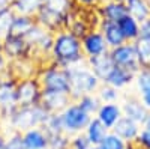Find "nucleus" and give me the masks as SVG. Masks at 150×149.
Segmentation results:
<instances>
[{"label":"nucleus","mask_w":150,"mask_h":149,"mask_svg":"<svg viewBox=\"0 0 150 149\" xmlns=\"http://www.w3.org/2000/svg\"><path fill=\"white\" fill-rule=\"evenodd\" d=\"M83 60H86V57L83 54L81 39L66 29L57 30L54 33L50 62L63 68H71Z\"/></svg>","instance_id":"nucleus-1"},{"label":"nucleus","mask_w":150,"mask_h":149,"mask_svg":"<svg viewBox=\"0 0 150 149\" xmlns=\"http://www.w3.org/2000/svg\"><path fill=\"white\" fill-rule=\"evenodd\" d=\"M74 6L72 0H44L35 18L41 26L56 33L60 29H65L66 18Z\"/></svg>","instance_id":"nucleus-2"},{"label":"nucleus","mask_w":150,"mask_h":149,"mask_svg":"<svg viewBox=\"0 0 150 149\" xmlns=\"http://www.w3.org/2000/svg\"><path fill=\"white\" fill-rule=\"evenodd\" d=\"M68 71H69V81H71L69 96L72 101H77L83 95L95 93L101 86V80L87 66L86 60L68 68Z\"/></svg>","instance_id":"nucleus-3"},{"label":"nucleus","mask_w":150,"mask_h":149,"mask_svg":"<svg viewBox=\"0 0 150 149\" xmlns=\"http://www.w3.org/2000/svg\"><path fill=\"white\" fill-rule=\"evenodd\" d=\"M36 78L39 81L42 91L45 92H62L69 93L71 81H69V71L68 68L59 66L53 62L42 66L36 74Z\"/></svg>","instance_id":"nucleus-4"},{"label":"nucleus","mask_w":150,"mask_h":149,"mask_svg":"<svg viewBox=\"0 0 150 149\" xmlns=\"http://www.w3.org/2000/svg\"><path fill=\"white\" fill-rule=\"evenodd\" d=\"M48 116H50V113L41 104L17 107L14 110V113L9 116L8 123H9L11 130L23 133V131L35 128V127H42Z\"/></svg>","instance_id":"nucleus-5"},{"label":"nucleus","mask_w":150,"mask_h":149,"mask_svg":"<svg viewBox=\"0 0 150 149\" xmlns=\"http://www.w3.org/2000/svg\"><path fill=\"white\" fill-rule=\"evenodd\" d=\"M60 119H62V125H63V133H66L68 135H74L86 130L92 116L87 111H84L77 101H72L60 113Z\"/></svg>","instance_id":"nucleus-6"},{"label":"nucleus","mask_w":150,"mask_h":149,"mask_svg":"<svg viewBox=\"0 0 150 149\" xmlns=\"http://www.w3.org/2000/svg\"><path fill=\"white\" fill-rule=\"evenodd\" d=\"M17 104L18 107H27L35 106L41 103V95L42 88L36 77H27V78H20L17 80Z\"/></svg>","instance_id":"nucleus-7"},{"label":"nucleus","mask_w":150,"mask_h":149,"mask_svg":"<svg viewBox=\"0 0 150 149\" xmlns=\"http://www.w3.org/2000/svg\"><path fill=\"white\" fill-rule=\"evenodd\" d=\"M110 56H111L116 66L125 68V69H128L134 74H137L141 69L134 42H123L122 45H119L116 48H111Z\"/></svg>","instance_id":"nucleus-8"},{"label":"nucleus","mask_w":150,"mask_h":149,"mask_svg":"<svg viewBox=\"0 0 150 149\" xmlns=\"http://www.w3.org/2000/svg\"><path fill=\"white\" fill-rule=\"evenodd\" d=\"M15 88H17V78H14L12 76L0 78V116L6 120L18 107Z\"/></svg>","instance_id":"nucleus-9"},{"label":"nucleus","mask_w":150,"mask_h":149,"mask_svg":"<svg viewBox=\"0 0 150 149\" xmlns=\"http://www.w3.org/2000/svg\"><path fill=\"white\" fill-rule=\"evenodd\" d=\"M2 53L9 62L35 57L33 50L27 44V41L21 38V36H14V35H8L3 39V51Z\"/></svg>","instance_id":"nucleus-10"},{"label":"nucleus","mask_w":150,"mask_h":149,"mask_svg":"<svg viewBox=\"0 0 150 149\" xmlns=\"http://www.w3.org/2000/svg\"><path fill=\"white\" fill-rule=\"evenodd\" d=\"M81 48H83V54H84L86 59L110 51V48H108V45L105 42L104 35L98 27L90 29L81 38Z\"/></svg>","instance_id":"nucleus-11"},{"label":"nucleus","mask_w":150,"mask_h":149,"mask_svg":"<svg viewBox=\"0 0 150 149\" xmlns=\"http://www.w3.org/2000/svg\"><path fill=\"white\" fill-rule=\"evenodd\" d=\"M95 11L99 21L110 23H117L123 15L128 14L125 2H119V0H102Z\"/></svg>","instance_id":"nucleus-12"},{"label":"nucleus","mask_w":150,"mask_h":149,"mask_svg":"<svg viewBox=\"0 0 150 149\" xmlns=\"http://www.w3.org/2000/svg\"><path fill=\"white\" fill-rule=\"evenodd\" d=\"M122 111H123V116H128L129 119L140 123L141 127L146 123L150 115L149 108L141 103V99L138 96H129L125 99V103L122 104Z\"/></svg>","instance_id":"nucleus-13"},{"label":"nucleus","mask_w":150,"mask_h":149,"mask_svg":"<svg viewBox=\"0 0 150 149\" xmlns=\"http://www.w3.org/2000/svg\"><path fill=\"white\" fill-rule=\"evenodd\" d=\"M71 103H72V99H71L69 93L42 91L39 104L48 111V113H62Z\"/></svg>","instance_id":"nucleus-14"},{"label":"nucleus","mask_w":150,"mask_h":149,"mask_svg":"<svg viewBox=\"0 0 150 149\" xmlns=\"http://www.w3.org/2000/svg\"><path fill=\"white\" fill-rule=\"evenodd\" d=\"M86 63L92 69V72L95 76L101 80V83H104V80L108 77V74L112 71L114 68V62H112L110 51L104 53V54H99V56H93V57H87L86 59Z\"/></svg>","instance_id":"nucleus-15"},{"label":"nucleus","mask_w":150,"mask_h":149,"mask_svg":"<svg viewBox=\"0 0 150 149\" xmlns=\"http://www.w3.org/2000/svg\"><path fill=\"white\" fill-rule=\"evenodd\" d=\"M140 130H141L140 123H137L135 120L129 119L128 116H122L116 122V125L111 128L112 133H116L119 137H122L125 142H128V143H134L135 142Z\"/></svg>","instance_id":"nucleus-16"},{"label":"nucleus","mask_w":150,"mask_h":149,"mask_svg":"<svg viewBox=\"0 0 150 149\" xmlns=\"http://www.w3.org/2000/svg\"><path fill=\"white\" fill-rule=\"evenodd\" d=\"M95 116L101 120L108 130H111L116 125V122L123 116L122 106L119 103H102L99 106Z\"/></svg>","instance_id":"nucleus-17"},{"label":"nucleus","mask_w":150,"mask_h":149,"mask_svg":"<svg viewBox=\"0 0 150 149\" xmlns=\"http://www.w3.org/2000/svg\"><path fill=\"white\" fill-rule=\"evenodd\" d=\"M98 29L102 32L104 38H105V42L108 45V48H116L119 45H122L123 42H126L125 36L119 27L117 23H110V21H99L98 24Z\"/></svg>","instance_id":"nucleus-18"},{"label":"nucleus","mask_w":150,"mask_h":149,"mask_svg":"<svg viewBox=\"0 0 150 149\" xmlns=\"http://www.w3.org/2000/svg\"><path fill=\"white\" fill-rule=\"evenodd\" d=\"M21 134L26 149H48V134L41 127L26 130Z\"/></svg>","instance_id":"nucleus-19"},{"label":"nucleus","mask_w":150,"mask_h":149,"mask_svg":"<svg viewBox=\"0 0 150 149\" xmlns=\"http://www.w3.org/2000/svg\"><path fill=\"white\" fill-rule=\"evenodd\" d=\"M134 78H135V74L125 69V68H120V66H114L112 71L108 74V77L104 80V83L112 86V88H116L119 91L128 88L129 84L134 83Z\"/></svg>","instance_id":"nucleus-20"},{"label":"nucleus","mask_w":150,"mask_h":149,"mask_svg":"<svg viewBox=\"0 0 150 149\" xmlns=\"http://www.w3.org/2000/svg\"><path fill=\"white\" fill-rule=\"evenodd\" d=\"M108 131L110 130L96 116H92L90 122L87 123V127H86V130L83 133L86 134L87 140L90 142L92 146H99V145H101V142L104 140V137L108 134Z\"/></svg>","instance_id":"nucleus-21"},{"label":"nucleus","mask_w":150,"mask_h":149,"mask_svg":"<svg viewBox=\"0 0 150 149\" xmlns=\"http://www.w3.org/2000/svg\"><path fill=\"white\" fill-rule=\"evenodd\" d=\"M117 24H119V27L125 36V39H126V42H134L141 36V23H138L129 14L123 15L117 21Z\"/></svg>","instance_id":"nucleus-22"},{"label":"nucleus","mask_w":150,"mask_h":149,"mask_svg":"<svg viewBox=\"0 0 150 149\" xmlns=\"http://www.w3.org/2000/svg\"><path fill=\"white\" fill-rule=\"evenodd\" d=\"M126 11L138 23H143L150 17V0H125Z\"/></svg>","instance_id":"nucleus-23"},{"label":"nucleus","mask_w":150,"mask_h":149,"mask_svg":"<svg viewBox=\"0 0 150 149\" xmlns=\"http://www.w3.org/2000/svg\"><path fill=\"white\" fill-rule=\"evenodd\" d=\"M35 24H36V18L35 17L15 14L14 21H12V26H11V30H9V35L24 38V36L32 30V27L35 26Z\"/></svg>","instance_id":"nucleus-24"},{"label":"nucleus","mask_w":150,"mask_h":149,"mask_svg":"<svg viewBox=\"0 0 150 149\" xmlns=\"http://www.w3.org/2000/svg\"><path fill=\"white\" fill-rule=\"evenodd\" d=\"M44 0H12L11 8L15 14L21 15H32L35 17L36 12L39 11Z\"/></svg>","instance_id":"nucleus-25"},{"label":"nucleus","mask_w":150,"mask_h":149,"mask_svg":"<svg viewBox=\"0 0 150 149\" xmlns=\"http://www.w3.org/2000/svg\"><path fill=\"white\" fill-rule=\"evenodd\" d=\"M137 56L141 68H149L150 69V39L146 36H140L137 41H134Z\"/></svg>","instance_id":"nucleus-26"},{"label":"nucleus","mask_w":150,"mask_h":149,"mask_svg":"<svg viewBox=\"0 0 150 149\" xmlns=\"http://www.w3.org/2000/svg\"><path fill=\"white\" fill-rule=\"evenodd\" d=\"M77 103H78V106H80L84 111H87L90 116H95L96 111H98V108H99V106L102 104L101 99L98 98L96 92H95V93H87V95L80 96V98L77 99Z\"/></svg>","instance_id":"nucleus-27"},{"label":"nucleus","mask_w":150,"mask_h":149,"mask_svg":"<svg viewBox=\"0 0 150 149\" xmlns=\"http://www.w3.org/2000/svg\"><path fill=\"white\" fill-rule=\"evenodd\" d=\"M120 91L112 88V86L107 84V83H101L99 89L96 91L98 98L101 99V103H117L119 98H120Z\"/></svg>","instance_id":"nucleus-28"},{"label":"nucleus","mask_w":150,"mask_h":149,"mask_svg":"<svg viewBox=\"0 0 150 149\" xmlns=\"http://www.w3.org/2000/svg\"><path fill=\"white\" fill-rule=\"evenodd\" d=\"M41 128H42L48 135H54V134L63 133V125H62L60 113H50V116L47 118V120L44 122V125H42Z\"/></svg>","instance_id":"nucleus-29"},{"label":"nucleus","mask_w":150,"mask_h":149,"mask_svg":"<svg viewBox=\"0 0 150 149\" xmlns=\"http://www.w3.org/2000/svg\"><path fill=\"white\" fill-rule=\"evenodd\" d=\"M128 145H129L128 142H125L122 137H119L116 133H112L110 130L99 146L102 149H128Z\"/></svg>","instance_id":"nucleus-30"},{"label":"nucleus","mask_w":150,"mask_h":149,"mask_svg":"<svg viewBox=\"0 0 150 149\" xmlns=\"http://www.w3.org/2000/svg\"><path fill=\"white\" fill-rule=\"evenodd\" d=\"M15 17V12L12 11V8L3 9L0 11V38L5 39L6 36L9 35L11 26H12V21H14Z\"/></svg>","instance_id":"nucleus-31"},{"label":"nucleus","mask_w":150,"mask_h":149,"mask_svg":"<svg viewBox=\"0 0 150 149\" xmlns=\"http://www.w3.org/2000/svg\"><path fill=\"white\" fill-rule=\"evenodd\" d=\"M134 83L137 86V92L143 93L146 91H150V69L149 68H141L138 72L135 74Z\"/></svg>","instance_id":"nucleus-32"},{"label":"nucleus","mask_w":150,"mask_h":149,"mask_svg":"<svg viewBox=\"0 0 150 149\" xmlns=\"http://www.w3.org/2000/svg\"><path fill=\"white\" fill-rule=\"evenodd\" d=\"M48 149H71V135L66 133L48 135Z\"/></svg>","instance_id":"nucleus-33"},{"label":"nucleus","mask_w":150,"mask_h":149,"mask_svg":"<svg viewBox=\"0 0 150 149\" xmlns=\"http://www.w3.org/2000/svg\"><path fill=\"white\" fill-rule=\"evenodd\" d=\"M5 137H6V149H26L23 142V134L20 131L11 130V133Z\"/></svg>","instance_id":"nucleus-34"},{"label":"nucleus","mask_w":150,"mask_h":149,"mask_svg":"<svg viewBox=\"0 0 150 149\" xmlns=\"http://www.w3.org/2000/svg\"><path fill=\"white\" fill-rule=\"evenodd\" d=\"M134 143L137 146H140L141 149H150V128L143 125Z\"/></svg>","instance_id":"nucleus-35"},{"label":"nucleus","mask_w":150,"mask_h":149,"mask_svg":"<svg viewBox=\"0 0 150 149\" xmlns=\"http://www.w3.org/2000/svg\"><path fill=\"white\" fill-rule=\"evenodd\" d=\"M92 145L87 140L84 133H78L71 135V149H89Z\"/></svg>","instance_id":"nucleus-36"},{"label":"nucleus","mask_w":150,"mask_h":149,"mask_svg":"<svg viewBox=\"0 0 150 149\" xmlns=\"http://www.w3.org/2000/svg\"><path fill=\"white\" fill-rule=\"evenodd\" d=\"M72 2L75 6L83 8V9H96L102 0H72Z\"/></svg>","instance_id":"nucleus-37"},{"label":"nucleus","mask_w":150,"mask_h":149,"mask_svg":"<svg viewBox=\"0 0 150 149\" xmlns=\"http://www.w3.org/2000/svg\"><path fill=\"white\" fill-rule=\"evenodd\" d=\"M141 36H146L150 39V17L141 23Z\"/></svg>","instance_id":"nucleus-38"},{"label":"nucleus","mask_w":150,"mask_h":149,"mask_svg":"<svg viewBox=\"0 0 150 149\" xmlns=\"http://www.w3.org/2000/svg\"><path fill=\"white\" fill-rule=\"evenodd\" d=\"M11 2H12V0H0V11L11 8Z\"/></svg>","instance_id":"nucleus-39"},{"label":"nucleus","mask_w":150,"mask_h":149,"mask_svg":"<svg viewBox=\"0 0 150 149\" xmlns=\"http://www.w3.org/2000/svg\"><path fill=\"white\" fill-rule=\"evenodd\" d=\"M0 149H6V137L0 133Z\"/></svg>","instance_id":"nucleus-40"},{"label":"nucleus","mask_w":150,"mask_h":149,"mask_svg":"<svg viewBox=\"0 0 150 149\" xmlns=\"http://www.w3.org/2000/svg\"><path fill=\"white\" fill-rule=\"evenodd\" d=\"M128 149H141V148L137 146L135 143H129V145H128Z\"/></svg>","instance_id":"nucleus-41"},{"label":"nucleus","mask_w":150,"mask_h":149,"mask_svg":"<svg viewBox=\"0 0 150 149\" xmlns=\"http://www.w3.org/2000/svg\"><path fill=\"white\" fill-rule=\"evenodd\" d=\"M144 125L150 128V115H149V118H147V120H146V123H144Z\"/></svg>","instance_id":"nucleus-42"},{"label":"nucleus","mask_w":150,"mask_h":149,"mask_svg":"<svg viewBox=\"0 0 150 149\" xmlns=\"http://www.w3.org/2000/svg\"><path fill=\"white\" fill-rule=\"evenodd\" d=\"M2 51H3V39L0 38V53H2Z\"/></svg>","instance_id":"nucleus-43"},{"label":"nucleus","mask_w":150,"mask_h":149,"mask_svg":"<svg viewBox=\"0 0 150 149\" xmlns=\"http://www.w3.org/2000/svg\"><path fill=\"white\" fill-rule=\"evenodd\" d=\"M89 149H102V148H101V146H90Z\"/></svg>","instance_id":"nucleus-44"},{"label":"nucleus","mask_w":150,"mask_h":149,"mask_svg":"<svg viewBox=\"0 0 150 149\" xmlns=\"http://www.w3.org/2000/svg\"><path fill=\"white\" fill-rule=\"evenodd\" d=\"M119 2H125V0H119Z\"/></svg>","instance_id":"nucleus-45"}]
</instances>
